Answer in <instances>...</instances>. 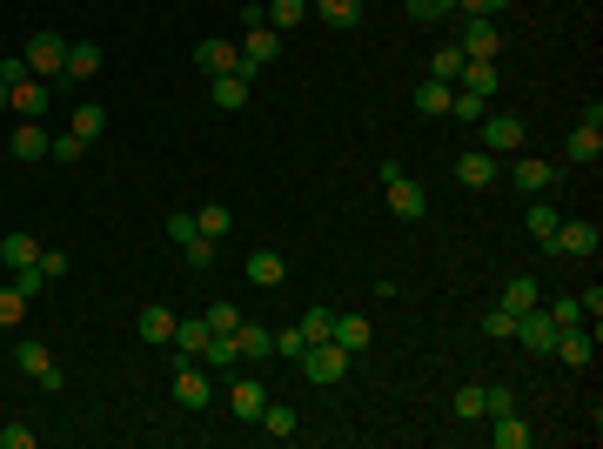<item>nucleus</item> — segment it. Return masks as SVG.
<instances>
[{"instance_id":"5701e85b","label":"nucleus","mask_w":603,"mask_h":449,"mask_svg":"<svg viewBox=\"0 0 603 449\" xmlns=\"http://www.w3.org/2000/svg\"><path fill=\"white\" fill-rule=\"evenodd\" d=\"M456 88H469V94H483V101H490V94L503 88V74H496V61H463Z\"/></svg>"},{"instance_id":"473e14b6","label":"nucleus","mask_w":603,"mask_h":449,"mask_svg":"<svg viewBox=\"0 0 603 449\" xmlns=\"http://www.w3.org/2000/svg\"><path fill=\"white\" fill-rule=\"evenodd\" d=\"M195 228L208 235V242H228V228H235V215H228L222 202H208V208H195Z\"/></svg>"},{"instance_id":"c756f323","label":"nucleus","mask_w":603,"mask_h":449,"mask_svg":"<svg viewBox=\"0 0 603 449\" xmlns=\"http://www.w3.org/2000/svg\"><path fill=\"white\" fill-rule=\"evenodd\" d=\"M262 14H268V27H275V34H289V27L309 21V0H268Z\"/></svg>"},{"instance_id":"603ef678","label":"nucleus","mask_w":603,"mask_h":449,"mask_svg":"<svg viewBox=\"0 0 603 449\" xmlns=\"http://www.w3.org/2000/svg\"><path fill=\"white\" fill-rule=\"evenodd\" d=\"M0 449H34V429H27V423H7V429H0Z\"/></svg>"},{"instance_id":"f3484780","label":"nucleus","mask_w":603,"mask_h":449,"mask_svg":"<svg viewBox=\"0 0 603 449\" xmlns=\"http://www.w3.org/2000/svg\"><path fill=\"white\" fill-rule=\"evenodd\" d=\"M490 443L496 449H530L536 443V429L516 416V409H503V416H490Z\"/></svg>"},{"instance_id":"c9c22d12","label":"nucleus","mask_w":603,"mask_h":449,"mask_svg":"<svg viewBox=\"0 0 603 449\" xmlns=\"http://www.w3.org/2000/svg\"><path fill=\"white\" fill-rule=\"evenodd\" d=\"M101 128H108V108L81 101V108H74V135H81V141H101Z\"/></svg>"},{"instance_id":"c03bdc74","label":"nucleus","mask_w":603,"mask_h":449,"mask_svg":"<svg viewBox=\"0 0 603 449\" xmlns=\"http://www.w3.org/2000/svg\"><path fill=\"white\" fill-rule=\"evenodd\" d=\"M208 329H215V336H235V329H242V309H235V302H215V309H208Z\"/></svg>"},{"instance_id":"6e6d98bb","label":"nucleus","mask_w":603,"mask_h":449,"mask_svg":"<svg viewBox=\"0 0 603 449\" xmlns=\"http://www.w3.org/2000/svg\"><path fill=\"white\" fill-rule=\"evenodd\" d=\"M456 7H463V14H490V21H496V14H503L510 0H456Z\"/></svg>"},{"instance_id":"2eb2a0df","label":"nucleus","mask_w":603,"mask_h":449,"mask_svg":"<svg viewBox=\"0 0 603 449\" xmlns=\"http://www.w3.org/2000/svg\"><path fill=\"white\" fill-rule=\"evenodd\" d=\"M195 68H201V74H235V68H242V47H235V41H215V34H208V41L195 47Z\"/></svg>"},{"instance_id":"49530a36","label":"nucleus","mask_w":603,"mask_h":449,"mask_svg":"<svg viewBox=\"0 0 603 449\" xmlns=\"http://www.w3.org/2000/svg\"><path fill=\"white\" fill-rule=\"evenodd\" d=\"M510 329H516V315L503 309V302H496V309L483 315V336H490V342H510Z\"/></svg>"},{"instance_id":"0eeeda50","label":"nucleus","mask_w":603,"mask_h":449,"mask_svg":"<svg viewBox=\"0 0 603 449\" xmlns=\"http://www.w3.org/2000/svg\"><path fill=\"white\" fill-rule=\"evenodd\" d=\"M208 403H215V382H208V369L181 356V362H175V409H208Z\"/></svg>"},{"instance_id":"09e8293b","label":"nucleus","mask_w":603,"mask_h":449,"mask_svg":"<svg viewBox=\"0 0 603 449\" xmlns=\"http://www.w3.org/2000/svg\"><path fill=\"white\" fill-rule=\"evenodd\" d=\"M181 255H188V269H208V262H215V242L195 235V242H181Z\"/></svg>"},{"instance_id":"c85d7f7f","label":"nucleus","mask_w":603,"mask_h":449,"mask_svg":"<svg viewBox=\"0 0 603 449\" xmlns=\"http://www.w3.org/2000/svg\"><path fill=\"white\" fill-rule=\"evenodd\" d=\"M557 222H563L557 208L543 202V195H530V215H523V228H530V235H536V242H543V248H550V235H557Z\"/></svg>"},{"instance_id":"4be33fe9","label":"nucleus","mask_w":603,"mask_h":449,"mask_svg":"<svg viewBox=\"0 0 603 449\" xmlns=\"http://www.w3.org/2000/svg\"><path fill=\"white\" fill-rule=\"evenodd\" d=\"M134 329H141V342H155L161 349V342H175V315L161 309V302H148V309L134 315Z\"/></svg>"},{"instance_id":"ea45409f","label":"nucleus","mask_w":603,"mask_h":449,"mask_svg":"<svg viewBox=\"0 0 603 449\" xmlns=\"http://www.w3.org/2000/svg\"><path fill=\"white\" fill-rule=\"evenodd\" d=\"M88 155V141L74 135V128H67V135H47V161H81Z\"/></svg>"},{"instance_id":"393cba45","label":"nucleus","mask_w":603,"mask_h":449,"mask_svg":"<svg viewBox=\"0 0 603 449\" xmlns=\"http://www.w3.org/2000/svg\"><path fill=\"white\" fill-rule=\"evenodd\" d=\"M235 349H242V362H268V356H275V336H268V329H255V322L242 315V329H235Z\"/></svg>"},{"instance_id":"9b49d317","label":"nucleus","mask_w":603,"mask_h":449,"mask_svg":"<svg viewBox=\"0 0 603 449\" xmlns=\"http://www.w3.org/2000/svg\"><path fill=\"white\" fill-rule=\"evenodd\" d=\"M476 128H483V148H490V155H516V148H523V121H516V114H483Z\"/></svg>"},{"instance_id":"3c124183","label":"nucleus","mask_w":603,"mask_h":449,"mask_svg":"<svg viewBox=\"0 0 603 449\" xmlns=\"http://www.w3.org/2000/svg\"><path fill=\"white\" fill-rule=\"evenodd\" d=\"M483 416H503V409H516V389H503V382H496V389H483Z\"/></svg>"},{"instance_id":"a211bd4d","label":"nucleus","mask_w":603,"mask_h":449,"mask_svg":"<svg viewBox=\"0 0 603 449\" xmlns=\"http://www.w3.org/2000/svg\"><path fill=\"white\" fill-rule=\"evenodd\" d=\"M262 403H268L262 376H235V389H228V409H235L242 423H255V416H262Z\"/></svg>"},{"instance_id":"aec40b11","label":"nucleus","mask_w":603,"mask_h":449,"mask_svg":"<svg viewBox=\"0 0 603 449\" xmlns=\"http://www.w3.org/2000/svg\"><path fill=\"white\" fill-rule=\"evenodd\" d=\"M7 155H14V161H47V128H41V121H21L14 141H7Z\"/></svg>"},{"instance_id":"72a5a7b5","label":"nucleus","mask_w":603,"mask_h":449,"mask_svg":"<svg viewBox=\"0 0 603 449\" xmlns=\"http://www.w3.org/2000/svg\"><path fill=\"white\" fill-rule=\"evenodd\" d=\"M463 61H469V54H463L456 41H449V47H436V61H429V81H449V88H456V74H463Z\"/></svg>"},{"instance_id":"6e6552de","label":"nucleus","mask_w":603,"mask_h":449,"mask_svg":"<svg viewBox=\"0 0 603 449\" xmlns=\"http://www.w3.org/2000/svg\"><path fill=\"white\" fill-rule=\"evenodd\" d=\"M550 356L570 362V369H590V356H597V329H583V322H563L557 342H550Z\"/></svg>"},{"instance_id":"1a4fd4ad","label":"nucleus","mask_w":603,"mask_h":449,"mask_svg":"<svg viewBox=\"0 0 603 449\" xmlns=\"http://www.w3.org/2000/svg\"><path fill=\"white\" fill-rule=\"evenodd\" d=\"M456 181L490 195L496 181H503V155H490V148H469V155H456Z\"/></svg>"},{"instance_id":"864d4df0","label":"nucleus","mask_w":603,"mask_h":449,"mask_svg":"<svg viewBox=\"0 0 603 449\" xmlns=\"http://www.w3.org/2000/svg\"><path fill=\"white\" fill-rule=\"evenodd\" d=\"M34 262H41V269H47V282H61V275H67V255H61V248H41Z\"/></svg>"},{"instance_id":"8fccbe9b","label":"nucleus","mask_w":603,"mask_h":449,"mask_svg":"<svg viewBox=\"0 0 603 449\" xmlns=\"http://www.w3.org/2000/svg\"><path fill=\"white\" fill-rule=\"evenodd\" d=\"M302 349H309V336H302V329H282V336H275V356L302 362Z\"/></svg>"},{"instance_id":"a19ab883","label":"nucleus","mask_w":603,"mask_h":449,"mask_svg":"<svg viewBox=\"0 0 603 449\" xmlns=\"http://www.w3.org/2000/svg\"><path fill=\"white\" fill-rule=\"evenodd\" d=\"M295 329H302L309 342H329V336H335V309H309L302 322H295Z\"/></svg>"},{"instance_id":"ddd939ff","label":"nucleus","mask_w":603,"mask_h":449,"mask_svg":"<svg viewBox=\"0 0 603 449\" xmlns=\"http://www.w3.org/2000/svg\"><path fill=\"white\" fill-rule=\"evenodd\" d=\"M382 188H389V215H402V222H416V215L429 208V188H423V181H409V175L382 181Z\"/></svg>"},{"instance_id":"a878e982","label":"nucleus","mask_w":603,"mask_h":449,"mask_svg":"<svg viewBox=\"0 0 603 449\" xmlns=\"http://www.w3.org/2000/svg\"><path fill=\"white\" fill-rule=\"evenodd\" d=\"M208 88H215V108H248V74H208Z\"/></svg>"},{"instance_id":"a18cd8bd","label":"nucleus","mask_w":603,"mask_h":449,"mask_svg":"<svg viewBox=\"0 0 603 449\" xmlns=\"http://www.w3.org/2000/svg\"><path fill=\"white\" fill-rule=\"evenodd\" d=\"M409 7V21H443V14H456V0H402Z\"/></svg>"},{"instance_id":"7c9ffc66","label":"nucleus","mask_w":603,"mask_h":449,"mask_svg":"<svg viewBox=\"0 0 603 449\" xmlns=\"http://www.w3.org/2000/svg\"><path fill=\"white\" fill-rule=\"evenodd\" d=\"M41 255V242L34 235H0V269H27Z\"/></svg>"},{"instance_id":"5fc2aeb1","label":"nucleus","mask_w":603,"mask_h":449,"mask_svg":"<svg viewBox=\"0 0 603 449\" xmlns=\"http://www.w3.org/2000/svg\"><path fill=\"white\" fill-rule=\"evenodd\" d=\"M168 235H175V242H195L201 228H195V215H168Z\"/></svg>"},{"instance_id":"58836bf2","label":"nucleus","mask_w":603,"mask_h":449,"mask_svg":"<svg viewBox=\"0 0 603 449\" xmlns=\"http://www.w3.org/2000/svg\"><path fill=\"white\" fill-rule=\"evenodd\" d=\"M449 114H456V121H483L490 101H483V94H469V88H456V94H449Z\"/></svg>"},{"instance_id":"dca6fc26","label":"nucleus","mask_w":603,"mask_h":449,"mask_svg":"<svg viewBox=\"0 0 603 449\" xmlns=\"http://www.w3.org/2000/svg\"><path fill=\"white\" fill-rule=\"evenodd\" d=\"M47 101H54V81H34V74L14 81V114H21V121H41Z\"/></svg>"},{"instance_id":"f704fd0d","label":"nucleus","mask_w":603,"mask_h":449,"mask_svg":"<svg viewBox=\"0 0 603 449\" xmlns=\"http://www.w3.org/2000/svg\"><path fill=\"white\" fill-rule=\"evenodd\" d=\"M201 356L215 362V369H228V376H235V369H248L242 349H235V336H208V349H201Z\"/></svg>"},{"instance_id":"4c0bfd02","label":"nucleus","mask_w":603,"mask_h":449,"mask_svg":"<svg viewBox=\"0 0 603 449\" xmlns=\"http://www.w3.org/2000/svg\"><path fill=\"white\" fill-rule=\"evenodd\" d=\"M449 94H456L449 81H423V88H416V108L423 114H449Z\"/></svg>"},{"instance_id":"37998d69","label":"nucleus","mask_w":603,"mask_h":449,"mask_svg":"<svg viewBox=\"0 0 603 449\" xmlns=\"http://www.w3.org/2000/svg\"><path fill=\"white\" fill-rule=\"evenodd\" d=\"M483 382H463V389H456V416H463V423H476V416H483Z\"/></svg>"},{"instance_id":"bb28decb","label":"nucleus","mask_w":603,"mask_h":449,"mask_svg":"<svg viewBox=\"0 0 603 449\" xmlns=\"http://www.w3.org/2000/svg\"><path fill=\"white\" fill-rule=\"evenodd\" d=\"M255 423H262L268 436H275V443H289L295 429H302V416H295L289 403H262V416H255Z\"/></svg>"},{"instance_id":"423d86ee","label":"nucleus","mask_w":603,"mask_h":449,"mask_svg":"<svg viewBox=\"0 0 603 449\" xmlns=\"http://www.w3.org/2000/svg\"><path fill=\"white\" fill-rule=\"evenodd\" d=\"M275 54H282V34H275L268 21L242 27V68H235V74H248V81H255V74H262L268 61H275Z\"/></svg>"},{"instance_id":"20e7f679","label":"nucleus","mask_w":603,"mask_h":449,"mask_svg":"<svg viewBox=\"0 0 603 449\" xmlns=\"http://www.w3.org/2000/svg\"><path fill=\"white\" fill-rule=\"evenodd\" d=\"M557 315L543 309V302H536V309H523L516 315V329H510V342H523V349H530V356H550V342H557Z\"/></svg>"},{"instance_id":"79ce46f5","label":"nucleus","mask_w":603,"mask_h":449,"mask_svg":"<svg viewBox=\"0 0 603 449\" xmlns=\"http://www.w3.org/2000/svg\"><path fill=\"white\" fill-rule=\"evenodd\" d=\"M21 315H27V295L14 289V282H0V329H14Z\"/></svg>"},{"instance_id":"39448f33","label":"nucleus","mask_w":603,"mask_h":449,"mask_svg":"<svg viewBox=\"0 0 603 449\" xmlns=\"http://www.w3.org/2000/svg\"><path fill=\"white\" fill-rule=\"evenodd\" d=\"M14 369H21V376H34V382L47 389V396L61 389V369H54V349H47V342H34V336H21V342H14Z\"/></svg>"},{"instance_id":"9d476101","label":"nucleus","mask_w":603,"mask_h":449,"mask_svg":"<svg viewBox=\"0 0 603 449\" xmlns=\"http://www.w3.org/2000/svg\"><path fill=\"white\" fill-rule=\"evenodd\" d=\"M469 54V61H490V54H503V34H496V21L490 14H469L463 21V41H456Z\"/></svg>"},{"instance_id":"052dcab7","label":"nucleus","mask_w":603,"mask_h":449,"mask_svg":"<svg viewBox=\"0 0 603 449\" xmlns=\"http://www.w3.org/2000/svg\"><path fill=\"white\" fill-rule=\"evenodd\" d=\"M0 108H14V88H7V81H0Z\"/></svg>"},{"instance_id":"13d9d810","label":"nucleus","mask_w":603,"mask_h":449,"mask_svg":"<svg viewBox=\"0 0 603 449\" xmlns=\"http://www.w3.org/2000/svg\"><path fill=\"white\" fill-rule=\"evenodd\" d=\"M550 315H557V322H583V309H577V295H563V302H550Z\"/></svg>"},{"instance_id":"f8f14e48","label":"nucleus","mask_w":603,"mask_h":449,"mask_svg":"<svg viewBox=\"0 0 603 449\" xmlns=\"http://www.w3.org/2000/svg\"><path fill=\"white\" fill-rule=\"evenodd\" d=\"M503 175H510L523 195H550V188H557V161H536V155H530V161H510Z\"/></svg>"},{"instance_id":"cd10ccee","label":"nucleus","mask_w":603,"mask_h":449,"mask_svg":"<svg viewBox=\"0 0 603 449\" xmlns=\"http://www.w3.org/2000/svg\"><path fill=\"white\" fill-rule=\"evenodd\" d=\"M369 336H376V329H369V315H335V342H342L349 356H362Z\"/></svg>"},{"instance_id":"7ed1b4c3","label":"nucleus","mask_w":603,"mask_h":449,"mask_svg":"<svg viewBox=\"0 0 603 449\" xmlns=\"http://www.w3.org/2000/svg\"><path fill=\"white\" fill-rule=\"evenodd\" d=\"M21 61H27L34 81H61V74H67V41H61V34H34V41L21 47Z\"/></svg>"},{"instance_id":"bf43d9fd","label":"nucleus","mask_w":603,"mask_h":449,"mask_svg":"<svg viewBox=\"0 0 603 449\" xmlns=\"http://www.w3.org/2000/svg\"><path fill=\"white\" fill-rule=\"evenodd\" d=\"M577 309L590 315V322H597V315H603V289H583V295H577Z\"/></svg>"},{"instance_id":"6ab92c4d","label":"nucleus","mask_w":603,"mask_h":449,"mask_svg":"<svg viewBox=\"0 0 603 449\" xmlns=\"http://www.w3.org/2000/svg\"><path fill=\"white\" fill-rule=\"evenodd\" d=\"M208 336H215V329H208V315H195V322H181V315H175V342H168V349H175V356H188V362H201Z\"/></svg>"},{"instance_id":"f257e3e1","label":"nucleus","mask_w":603,"mask_h":449,"mask_svg":"<svg viewBox=\"0 0 603 449\" xmlns=\"http://www.w3.org/2000/svg\"><path fill=\"white\" fill-rule=\"evenodd\" d=\"M349 362H356V356H349V349L329 336V342H309L295 369H302V382H315V389H322V382H342V376H349Z\"/></svg>"},{"instance_id":"4d7b16f0","label":"nucleus","mask_w":603,"mask_h":449,"mask_svg":"<svg viewBox=\"0 0 603 449\" xmlns=\"http://www.w3.org/2000/svg\"><path fill=\"white\" fill-rule=\"evenodd\" d=\"M0 81H7V88H14V81H27V61H21V54H7V61H0Z\"/></svg>"},{"instance_id":"e433bc0d","label":"nucleus","mask_w":603,"mask_h":449,"mask_svg":"<svg viewBox=\"0 0 603 449\" xmlns=\"http://www.w3.org/2000/svg\"><path fill=\"white\" fill-rule=\"evenodd\" d=\"M503 309H510V315L536 309V282H530V275H516V282H503Z\"/></svg>"},{"instance_id":"412c9836","label":"nucleus","mask_w":603,"mask_h":449,"mask_svg":"<svg viewBox=\"0 0 603 449\" xmlns=\"http://www.w3.org/2000/svg\"><path fill=\"white\" fill-rule=\"evenodd\" d=\"M101 74V47L94 41H67V74L61 81H94Z\"/></svg>"},{"instance_id":"b1692460","label":"nucleus","mask_w":603,"mask_h":449,"mask_svg":"<svg viewBox=\"0 0 603 449\" xmlns=\"http://www.w3.org/2000/svg\"><path fill=\"white\" fill-rule=\"evenodd\" d=\"M315 14H322V27H335V34H349V27L362 21V0H309Z\"/></svg>"},{"instance_id":"4468645a","label":"nucleus","mask_w":603,"mask_h":449,"mask_svg":"<svg viewBox=\"0 0 603 449\" xmlns=\"http://www.w3.org/2000/svg\"><path fill=\"white\" fill-rule=\"evenodd\" d=\"M242 275L255 282V289H282V282H289V262H282L275 248H255V255L242 262Z\"/></svg>"},{"instance_id":"de8ad7c7","label":"nucleus","mask_w":603,"mask_h":449,"mask_svg":"<svg viewBox=\"0 0 603 449\" xmlns=\"http://www.w3.org/2000/svg\"><path fill=\"white\" fill-rule=\"evenodd\" d=\"M14 289H21L27 302H34V295L47 289V269H41V262H27V269H14Z\"/></svg>"},{"instance_id":"2f4dec72","label":"nucleus","mask_w":603,"mask_h":449,"mask_svg":"<svg viewBox=\"0 0 603 449\" xmlns=\"http://www.w3.org/2000/svg\"><path fill=\"white\" fill-rule=\"evenodd\" d=\"M563 155H570V161H603V128H570Z\"/></svg>"},{"instance_id":"f03ea898","label":"nucleus","mask_w":603,"mask_h":449,"mask_svg":"<svg viewBox=\"0 0 603 449\" xmlns=\"http://www.w3.org/2000/svg\"><path fill=\"white\" fill-rule=\"evenodd\" d=\"M597 248H603V235H597V222H583V215H563L557 235H550V255H563V262H590Z\"/></svg>"}]
</instances>
